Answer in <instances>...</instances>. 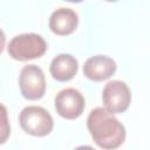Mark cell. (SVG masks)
Masks as SVG:
<instances>
[{
  "label": "cell",
  "instance_id": "cell-2",
  "mask_svg": "<svg viewBox=\"0 0 150 150\" xmlns=\"http://www.w3.org/2000/svg\"><path fill=\"white\" fill-rule=\"evenodd\" d=\"M8 54L16 61H28L41 57L47 50L45 39L35 33H26L14 36L7 47Z\"/></svg>",
  "mask_w": 150,
  "mask_h": 150
},
{
  "label": "cell",
  "instance_id": "cell-3",
  "mask_svg": "<svg viewBox=\"0 0 150 150\" xmlns=\"http://www.w3.org/2000/svg\"><path fill=\"white\" fill-rule=\"evenodd\" d=\"M19 122L25 132L35 137L49 135L54 127L52 115L39 105H28L23 108L20 112Z\"/></svg>",
  "mask_w": 150,
  "mask_h": 150
},
{
  "label": "cell",
  "instance_id": "cell-13",
  "mask_svg": "<svg viewBox=\"0 0 150 150\" xmlns=\"http://www.w3.org/2000/svg\"><path fill=\"white\" fill-rule=\"evenodd\" d=\"M107 1H110V2H114V1H118V0H107Z\"/></svg>",
  "mask_w": 150,
  "mask_h": 150
},
{
  "label": "cell",
  "instance_id": "cell-10",
  "mask_svg": "<svg viewBox=\"0 0 150 150\" xmlns=\"http://www.w3.org/2000/svg\"><path fill=\"white\" fill-rule=\"evenodd\" d=\"M11 135V125L8 121V112L4 104L0 103V145L6 143Z\"/></svg>",
  "mask_w": 150,
  "mask_h": 150
},
{
  "label": "cell",
  "instance_id": "cell-7",
  "mask_svg": "<svg viewBox=\"0 0 150 150\" xmlns=\"http://www.w3.org/2000/svg\"><path fill=\"white\" fill-rule=\"evenodd\" d=\"M116 62L107 55L90 56L83 66V74L87 79L100 82L111 77L116 71Z\"/></svg>",
  "mask_w": 150,
  "mask_h": 150
},
{
  "label": "cell",
  "instance_id": "cell-11",
  "mask_svg": "<svg viewBox=\"0 0 150 150\" xmlns=\"http://www.w3.org/2000/svg\"><path fill=\"white\" fill-rule=\"evenodd\" d=\"M5 43H6V35H5V33L2 32V29H0V53L4 50Z\"/></svg>",
  "mask_w": 150,
  "mask_h": 150
},
{
  "label": "cell",
  "instance_id": "cell-9",
  "mask_svg": "<svg viewBox=\"0 0 150 150\" xmlns=\"http://www.w3.org/2000/svg\"><path fill=\"white\" fill-rule=\"evenodd\" d=\"M79 69L77 60L70 54H59L55 56L49 66L50 75L54 80L66 82L71 80Z\"/></svg>",
  "mask_w": 150,
  "mask_h": 150
},
{
  "label": "cell",
  "instance_id": "cell-1",
  "mask_svg": "<svg viewBox=\"0 0 150 150\" xmlns=\"http://www.w3.org/2000/svg\"><path fill=\"white\" fill-rule=\"evenodd\" d=\"M87 128L97 146L102 149H116L125 139L124 125L105 108H95L87 118Z\"/></svg>",
  "mask_w": 150,
  "mask_h": 150
},
{
  "label": "cell",
  "instance_id": "cell-5",
  "mask_svg": "<svg viewBox=\"0 0 150 150\" xmlns=\"http://www.w3.org/2000/svg\"><path fill=\"white\" fill-rule=\"evenodd\" d=\"M102 101L104 108L111 114L124 112L131 102V93L129 87L120 80L108 82L102 91Z\"/></svg>",
  "mask_w": 150,
  "mask_h": 150
},
{
  "label": "cell",
  "instance_id": "cell-6",
  "mask_svg": "<svg viewBox=\"0 0 150 150\" xmlns=\"http://www.w3.org/2000/svg\"><path fill=\"white\" fill-rule=\"evenodd\" d=\"M84 107V97L75 88H66L55 96V110L66 120H75L80 117Z\"/></svg>",
  "mask_w": 150,
  "mask_h": 150
},
{
  "label": "cell",
  "instance_id": "cell-12",
  "mask_svg": "<svg viewBox=\"0 0 150 150\" xmlns=\"http://www.w3.org/2000/svg\"><path fill=\"white\" fill-rule=\"evenodd\" d=\"M66 1H69V2H81L83 0H66Z\"/></svg>",
  "mask_w": 150,
  "mask_h": 150
},
{
  "label": "cell",
  "instance_id": "cell-4",
  "mask_svg": "<svg viewBox=\"0 0 150 150\" xmlns=\"http://www.w3.org/2000/svg\"><path fill=\"white\" fill-rule=\"evenodd\" d=\"M19 87L26 100H40L46 91V79L42 69L36 64L25 66L20 71Z\"/></svg>",
  "mask_w": 150,
  "mask_h": 150
},
{
  "label": "cell",
  "instance_id": "cell-8",
  "mask_svg": "<svg viewBox=\"0 0 150 150\" xmlns=\"http://www.w3.org/2000/svg\"><path fill=\"white\" fill-rule=\"evenodd\" d=\"M79 23V16L71 8L61 7L54 11L49 18V28L56 35L71 34Z\"/></svg>",
  "mask_w": 150,
  "mask_h": 150
}]
</instances>
